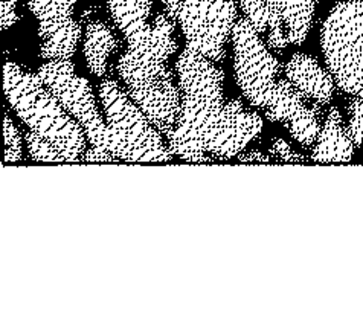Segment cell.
I'll use <instances>...</instances> for the list:
<instances>
[{
    "label": "cell",
    "mask_w": 363,
    "mask_h": 311,
    "mask_svg": "<svg viewBox=\"0 0 363 311\" xmlns=\"http://www.w3.org/2000/svg\"><path fill=\"white\" fill-rule=\"evenodd\" d=\"M320 49L336 87L348 96V135L363 147V0L331 9L320 28Z\"/></svg>",
    "instance_id": "obj_3"
},
{
    "label": "cell",
    "mask_w": 363,
    "mask_h": 311,
    "mask_svg": "<svg viewBox=\"0 0 363 311\" xmlns=\"http://www.w3.org/2000/svg\"><path fill=\"white\" fill-rule=\"evenodd\" d=\"M25 137L29 157L35 160V162H67V159L60 153V149L46 137L40 136L38 133L33 132V130L28 132Z\"/></svg>",
    "instance_id": "obj_15"
},
{
    "label": "cell",
    "mask_w": 363,
    "mask_h": 311,
    "mask_svg": "<svg viewBox=\"0 0 363 311\" xmlns=\"http://www.w3.org/2000/svg\"><path fill=\"white\" fill-rule=\"evenodd\" d=\"M238 160L240 162H270V159L259 152H250L247 154H241Z\"/></svg>",
    "instance_id": "obj_22"
},
{
    "label": "cell",
    "mask_w": 363,
    "mask_h": 311,
    "mask_svg": "<svg viewBox=\"0 0 363 311\" xmlns=\"http://www.w3.org/2000/svg\"><path fill=\"white\" fill-rule=\"evenodd\" d=\"M106 133L104 148L116 159L130 164H162L173 160L162 133L115 79L99 84Z\"/></svg>",
    "instance_id": "obj_6"
},
{
    "label": "cell",
    "mask_w": 363,
    "mask_h": 311,
    "mask_svg": "<svg viewBox=\"0 0 363 311\" xmlns=\"http://www.w3.org/2000/svg\"><path fill=\"white\" fill-rule=\"evenodd\" d=\"M270 154L277 157L281 162H287V164H304L307 162V159L304 156L298 154L294 148H291L284 139L275 137L272 140L270 145Z\"/></svg>",
    "instance_id": "obj_18"
},
{
    "label": "cell",
    "mask_w": 363,
    "mask_h": 311,
    "mask_svg": "<svg viewBox=\"0 0 363 311\" xmlns=\"http://www.w3.org/2000/svg\"><path fill=\"white\" fill-rule=\"evenodd\" d=\"M17 22V0H4L0 6V26L2 31L11 28Z\"/></svg>",
    "instance_id": "obj_19"
},
{
    "label": "cell",
    "mask_w": 363,
    "mask_h": 311,
    "mask_svg": "<svg viewBox=\"0 0 363 311\" xmlns=\"http://www.w3.org/2000/svg\"><path fill=\"white\" fill-rule=\"evenodd\" d=\"M237 16V0H184L176 20L188 49L220 63L226 57V43Z\"/></svg>",
    "instance_id": "obj_7"
},
{
    "label": "cell",
    "mask_w": 363,
    "mask_h": 311,
    "mask_svg": "<svg viewBox=\"0 0 363 311\" xmlns=\"http://www.w3.org/2000/svg\"><path fill=\"white\" fill-rule=\"evenodd\" d=\"M235 81L250 106L284 127L302 147H313L320 132V107L281 77V64L250 20L238 17L232 31Z\"/></svg>",
    "instance_id": "obj_2"
},
{
    "label": "cell",
    "mask_w": 363,
    "mask_h": 311,
    "mask_svg": "<svg viewBox=\"0 0 363 311\" xmlns=\"http://www.w3.org/2000/svg\"><path fill=\"white\" fill-rule=\"evenodd\" d=\"M38 23L40 52L45 60L74 57L82 28L74 17L77 0H28Z\"/></svg>",
    "instance_id": "obj_9"
},
{
    "label": "cell",
    "mask_w": 363,
    "mask_h": 311,
    "mask_svg": "<svg viewBox=\"0 0 363 311\" xmlns=\"http://www.w3.org/2000/svg\"><path fill=\"white\" fill-rule=\"evenodd\" d=\"M118 42L106 23L92 22L84 35V57L87 67L95 77H104L108 69V58L116 51Z\"/></svg>",
    "instance_id": "obj_14"
},
{
    "label": "cell",
    "mask_w": 363,
    "mask_h": 311,
    "mask_svg": "<svg viewBox=\"0 0 363 311\" xmlns=\"http://www.w3.org/2000/svg\"><path fill=\"white\" fill-rule=\"evenodd\" d=\"M37 74L67 113L83 127L92 147L106 149L104 115L99 112L92 87L86 78L75 72L70 60H48Z\"/></svg>",
    "instance_id": "obj_8"
},
{
    "label": "cell",
    "mask_w": 363,
    "mask_h": 311,
    "mask_svg": "<svg viewBox=\"0 0 363 311\" xmlns=\"http://www.w3.org/2000/svg\"><path fill=\"white\" fill-rule=\"evenodd\" d=\"M354 147L339 108L331 107L313 145L311 160L316 164L350 162L354 154Z\"/></svg>",
    "instance_id": "obj_12"
},
{
    "label": "cell",
    "mask_w": 363,
    "mask_h": 311,
    "mask_svg": "<svg viewBox=\"0 0 363 311\" xmlns=\"http://www.w3.org/2000/svg\"><path fill=\"white\" fill-rule=\"evenodd\" d=\"M153 0H108V9L128 47L151 45L159 34V25L150 22Z\"/></svg>",
    "instance_id": "obj_10"
},
{
    "label": "cell",
    "mask_w": 363,
    "mask_h": 311,
    "mask_svg": "<svg viewBox=\"0 0 363 311\" xmlns=\"http://www.w3.org/2000/svg\"><path fill=\"white\" fill-rule=\"evenodd\" d=\"M176 51V40L144 51L127 47L116 64L128 95L165 137L173 132L180 112V89L168 67V58Z\"/></svg>",
    "instance_id": "obj_5"
},
{
    "label": "cell",
    "mask_w": 363,
    "mask_h": 311,
    "mask_svg": "<svg viewBox=\"0 0 363 311\" xmlns=\"http://www.w3.org/2000/svg\"><path fill=\"white\" fill-rule=\"evenodd\" d=\"M182 2H184V0H162V4L165 6V13L173 20L177 18Z\"/></svg>",
    "instance_id": "obj_21"
},
{
    "label": "cell",
    "mask_w": 363,
    "mask_h": 311,
    "mask_svg": "<svg viewBox=\"0 0 363 311\" xmlns=\"http://www.w3.org/2000/svg\"><path fill=\"white\" fill-rule=\"evenodd\" d=\"M286 28L290 45H302L313 25L316 0H266Z\"/></svg>",
    "instance_id": "obj_13"
},
{
    "label": "cell",
    "mask_w": 363,
    "mask_h": 311,
    "mask_svg": "<svg viewBox=\"0 0 363 311\" xmlns=\"http://www.w3.org/2000/svg\"><path fill=\"white\" fill-rule=\"evenodd\" d=\"M83 159L87 160V162H119V159H116L112 153H108L107 149H101L95 147L86 152Z\"/></svg>",
    "instance_id": "obj_20"
},
{
    "label": "cell",
    "mask_w": 363,
    "mask_h": 311,
    "mask_svg": "<svg viewBox=\"0 0 363 311\" xmlns=\"http://www.w3.org/2000/svg\"><path fill=\"white\" fill-rule=\"evenodd\" d=\"M284 74L311 103L327 106L335 96V79L308 54L298 52L291 57L284 66Z\"/></svg>",
    "instance_id": "obj_11"
},
{
    "label": "cell",
    "mask_w": 363,
    "mask_h": 311,
    "mask_svg": "<svg viewBox=\"0 0 363 311\" xmlns=\"http://www.w3.org/2000/svg\"><path fill=\"white\" fill-rule=\"evenodd\" d=\"M4 133H5V162L16 164L22 160V140H20V133L16 128L13 119L5 113L4 121Z\"/></svg>",
    "instance_id": "obj_16"
},
{
    "label": "cell",
    "mask_w": 363,
    "mask_h": 311,
    "mask_svg": "<svg viewBox=\"0 0 363 311\" xmlns=\"http://www.w3.org/2000/svg\"><path fill=\"white\" fill-rule=\"evenodd\" d=\"M180 89L177 123L167 136L171 153L193 164L238 156L263 132V118L237 98H225L216 62L185 49L176 62Z\"/></svg>",
    "instance_id": "obj_1"
},
{
    "label": "cell",
    "mask_w": 363,
    "mask_h": 311,
    "mask_svg": "<svg viewBox=\"0 0 363 311\" xmlns=\"http://www.w3.org/2000/svg\"><path fill=\"white\" fill-rule=\"evenodd\" d=\"M4 87L9 106L29 130L50 140L67 162H78L84 157L87 136L83 127L60 104L38 74L6 62Z\"/></svg>",
    "instance_id": "obj_4"
},
{
    "label": "cell",
    "mask_w": 363,
    "mask_h": 311,
    "mask_svg": "<svg viewBox=\"0 0 363 311\" xmlns=\"http://www.w3.org/2000/svg\"><path fill=\"white\" fill-rule=\"evenodd\" d=\"M240 8L243 16L250 20V23L259 28L264 26L272 16V9L266 0H240Z\"/></svg>",
    "instance_id": "obj_17"
}]
</instances>
